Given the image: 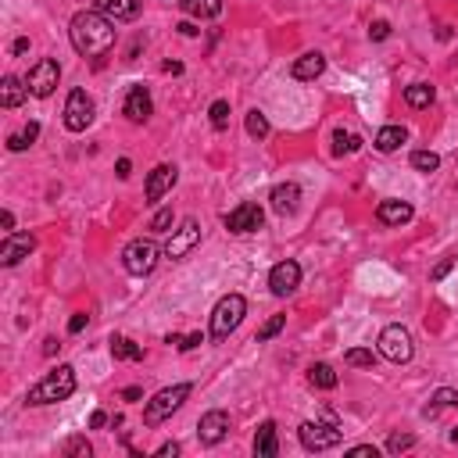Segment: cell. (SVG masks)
<instances>
[{
	"label": "cell",
	"instance_id": "6da1fadb",
	"mask_svg": "<svg viewBox=\"0 0 458 458\" xmlns=\"http://www.w3.org/2000/svg\"><path fill=\"white\" fill-rule=\"evenodd\" d=\"M68 36H72V47L83 54V58H108L111 47H115V22L101 11H79L68 26Z\"/></svg>",
	"mask_w": 458,
	"mask_h": 458
},
{
	"label": "cell",
	"instance_id": "7a4b0ae2",
	"mask_svg": "<svg viewBox=\"0 0 458 458\" xmlns=\"http://www.w3.org/2000/svg\"><path fill=\"white\" fill-rule=\"evenodd\" d=\"M76 394V369L72 365H58V369H51L36 387H29V394H26V404H58V401H65V397H72Z\"/></svg>",
	"mask_w": 458,
	"mask_h": 458
},
{
	"label": "cell",
	"instance_id": "3957f363",
	"mask_svg": "<svg viewBox=\"0 0 458 458\" xmlns=\"http://www.w3.org/2000/svg\"><path fill=\"white\" fill-rule=\"evenodd\" d=\"M244 315H248V301L240 294H225L211 312V340H225L244 322Z\"/></svg>",
	"mask_w": 458,
	"mask_h": 458
},
{
	"label": "cell",
	"instance_id": "277c9868",
	"mask_svg": "<svg viewBox=\"0 0 458 458\" xmlns=\"http://www.w3.org/2000/svg\"><path fill=\"white\" fill-rule=\"evenodd\" d=\"M190 383H175V387H165V390H158L147 404H143V422L147 426H158V422H165L172 412H179L183 408V401L190 397Z\"/></svg>",
	"mask_w": 458,
	"mask_h": 458
},
{
	"label": "cell",
	"instance_id": "5b68a950",
	"mask_svg": "<svg viewBox=\"0 0 458 458\" xmlns=\"http://www.w3.org/2000/svg\"><path fill=\"white\" fill-rule=\"evenodd\" d=\"M380 355H383L387 362H394V365H404V362H412V355H415L412 333H408L401 322L387 326V330L380 333Z\"/></svg>",
	"mask_w": 458,
	"mask_h": 458
},
{
	"label": "cell",
	"instance_id": "8992f818",
	"mask_svg": "<svg viewBox=\"0 0 458 458\" xmlns=\"http://www.w3.org/2000/svg\"><path fill=\"white\" fill-rule=\"evenodd\" d=\"M158 244L154 240H133V244H126V251H122V265H126V273L129 276H151L154 273V265H158Z\"/></svg>",
	"mask_w": 458,
	"mask_h": 458
},
{
	"label": "cell",
	"instance_id": "52a82bcc",
	"mask_svg": "<svg viewBox=\"0 0 458 458\" xmlns=\"http://www.w3.org/2000/svg\"><path fill=\"white\" fill-rule=\"evenodd\" d=\"M297 437H301L305 451H330L344 440V429L337 422H301Z\"/></svg>",
	"mask_w": 458,
	"mask_h": 458
},
{
	"label": "cell",
	"instance_id": "ba28073f",
	"mask_svg": "<svg viewBox=\"0 0 458 458\" xmlns=\"http://www.w3.org/2000/svg\"><path fill=\"white\" fill-rule=\"evenodd\" d=\"M58 83H61V65L54 61V58H40L33 68H29V76H26V86H29V93L33 97H51L54 90H58Z\"/></svg>",
	"mask_w": 458,
	"mask_h": 458
},
{
	"label": "cell",
	"instance_id": "9c48e42d",
	"mask_svg": "<svg viewBox=\"0 0 458 458\" xmlns=\"http://www.w3.org/2000/svg\"><path fill=\"white\" fill-rule=\"evenodd\" d=\"M93 122V97L86 90H72L65 101V129L68 133H86V126Z\"/></svg>",
	"mask_w": 458,
	"mask_h": 458
},
{
	"label": "cell",
	"instance_id": "30bf717a",
	"mask_svg": "<svg viewBox=\"0 0 458 458\" xmlns=\"http://www.w3.org/2000/svg\"><path fill=\"white\" fill-rule=\"evenodd\" d=\"M222 222H225L229 233H258V229L265 225V211H262L258 204L244 200V204H237L233 211H225Z\"/></svg>",
	"mask_w": 458,
	"mask_h": 458
},
{
	"label": "cell",
	"instance_id": "8fae6325",
	"mask_svg": "<svg viewBox=\"0 0 458 458\" xmlns=\"http://www.w3.org/2000/svg\"><path fill=\"white\" fill-rule=\"evenodd\" d=\"M197 244H200V225H197V218H186V222L175 229V233L168 237V244H165V258L179 262V258H186Z\"/></svg>",
	"mask_w": 458,
	"mask_h": 458
},
{
	"label": "cell",
	"instance_id": "7c38bea8",
	"mask_svg": "<svg viewBox=\"0 0 458 458\" xmlns=\"http://www.w3.org/2000/svg\"><path fill=\"white\" fill-rule=\"evenodd\" d=\"M301 287V265L297 262H276L273 265V273H269V290L276 294V297H290L294 290Z\"/></svg>",
	"mask_w": 458,
	"mask_h": 458
},
{
	"label": "cell",
	"instance_id": "4fadbf2b",
	"mask_svg": "<svg viewBox=\"0 0 458 458\" xmlns=\"http://www.w3.org/2000/svg\"><path fill=\"white\" fill-rule=\"evenodd\" d=\"M225 433H229V415H225L222 408H211V412H204V415H200V422H197V437H200V444H204V447H218V444L225 440Z\"/></svg>",
	"mask_w": 458,
	"mask_h": 458
},
{
	"label": "cell",
	"instance_id": "5bb4252c",
	"mask_svg": "<svg viewBox=\"0 0 458 458\" xmlns=\"http://www.w3.org/2000/svg\"><path fill=\"white\" fill-rule=\"evenodd\" d=\"M33 248H36V237L33 233H8L4 244H0V265H4V269L19 265L22 258L33 255Z\"/></svg>",
	"mask_w": 458,
	"mask_h": 458
},
{
	"label": "cell",
	"instance_id": "9a60e30c",
	"mask_svg": "<svg viewBox=\"0 0 458 458\" xmlns=\"http://www.w3.org/2000/svg\"><path fill=\"white\" fill-rule=\"evenodd\" d=\"M126 118L129 122H136V126H143L147 118H151V111H154V101H151V93H147V86H140V83H133L129 86V93H126Z\"/></svg>",
	"mask_w": 458,
	"mask_h": 458
},
{
	"label": "cell",
	"instance_id": "2e32d148",
	"mask_svg": "<svg viewBox=\"0 0 458 458\" xmlns=\"http://www.w3.org/2000/svg\"><path fill=\"white\" fill-rule=\"evenodd\" d=\"M175 179H179V168H175V165H158V168L147 175V190H143V193H147V204H158V200L175 186Z\"/></svg>",
	"mask_w": 458,
	"mask_h": 458
},
{
	"label": "cell",
	"instance_id": "e0dca14e",
	"mask_svg": "<svg viewBox=\"0 0 458 458\" xmlns=\"http://www.w3.org/2000/svg\"><path fill=\"white\" fill-rule=\"evenodd\" d=\"M412 215H415V208L408 200H397V197H387L376 204V218L383 225H404V222H412Z\"/></svg>",
	"mask_w": 458,
	"mask_h": 458
},
{
	"label": "cell",
	"instance_id": "ac0fdd59",
	"mask_svg": "<svg viewBox=\"0 0 458 458\" xmlns=\"http://www.w3.org/2000/svg\"><path fill=\"white\" fill-rule=\"evenodd\" d=\"M269 200H273V211L287 218V215H294L297 204H301V186H297V183H280V186H273Z\"/></svg>",
	"mask_w": 458,
	"mask_h": 458
},
{
	"label": "cell",
	"instance_id": "d6986e66",
	"mask_svg": "<svg viewBox=\"0 0 458 458\" xmlns=\"http://www.w3.org/2000/svg\"><path fill=\"white\" fill-rule=\"evenodd\" d=\"M326 72V58L319 54V51H308V54H301L294 65H290V76L297 79V83H312V79H319Z\"/></svg>",
	"mask_w": 458,
	"mask_h": 458
},
{
	"label": "cell",
	"instance_id": "ffe728a7",
	"mask_svg": "<svg viewBox=\"0 0 458 458\" xmlns=\"http://www.w3.org/2000/svg\"><path fill=\"white\" fill-rule=\"evenodd\" d=\"M93 4L111 22H126V19H136L140 15V0H93Z\"/></svg>",
	"mask_w": 458,
	"mask_h": 458
},
{
	"label": "cell",
	"instance_id": "44dd1931",
	"mask_svg": "<svg viewBox=\"0 0 458 458\" xmlns=\"http://www.w3.org/2000/svg\"><path fill=\"white\" fill-rule=\"evenodd\" d=\"M255 454L258 458H276L280 454V437H276V422L273 419H265L258 426V433H255Z\"/></svg>",
	"mask_w": 458,
	"mask_h": 458
},
{
	"label": "cell",
	"instance_id": "7402d4cb",
	"mask_svg": "<svg viewBox=\"0 0 458 458\" xmlns=\"http://www.w3.org/2000/svg\"><path fill=\"white\" fill-rule=\"evenodd\" d=\"M26 97H29V86L19 76H4V83H0V104H4V108H19Z\"/></svg>",
	"mask_w": 458,
	"mask_h": 458
},
{
	"label": "cell",
	"instance_id": "603a6c76",
	"mask_svg": "<svg viewBox=\"0 0 458 458\" xmlns=\"http://www.w3.org/2000/svg\"><path fill=\"white\" fill-rule=\"evenodd\" d=\"M404 140H408V129H404V126H383V129L376 133V140H372V143H376V151H380V154H394Z\"/></svg>",
	"mask_w": 458,
	"mask_h": 458
},
{
	"label": "cell",
	"instance_id": "cb8c5ba5",
	"mask_svg": "<svg viewBox=\"0 0 458 458\" xmlns=\"http://www.w3.org/2000/svg\"><path fill=\"white\" fill-rule=\"evenodd\" d=\"M179 8L190 15V19H218L222 15V0H179Z\"/></svg>",
	"mask_w": 458,
	"mask_h": 458
},
{
	"label": "cell",
	"instance_id": "d4e9b609",
	"mask_svg": "<svg viewBox=\"0 0 458 458\" xmlns=\"http://www.w3.org/2000/svg\"><path fill=\"white\" fill-rule=\"evenodd\" d=\"M308 383H312L315 390H333V387L340 383V376L333 372V365H326V362H315V365L308 369Z\"/></svg>",
	"mask_w": 458,
	"mask_h": 458
},
{
	"label": "cell",
	"instance_id": "484cf974",
	"mask_svg": "<svg viewBox=\"0 0 458 458\" xmlns=\"http://www.w3.org/2000/svg\"><path fill=\"white\" fill-rule=\"evenodd\" d=\"M433 97H437V90H433L429 83H412V86H404V104H408V108H429Z\"/></svg>",
	"mask_w": 458,
	"mask_h": 458
},
{
	"label": "cell",
	"instance_id": "4316f807",
	"mask_svg": "<svg viewBox=\"0 0 458 458\" xmlns=\"http://www.w3.org/2000/svg\"><path fill=\"white\" fill-rule=\"evenodd\" d=\"M111 355L122 362H143V347L133 344L129 337H111Z\"/></svg>",
	"mask_w": 458,
	"mask_h": 458
},
{
	"label": "cell",
	"instance_id": "83f0119b",
	"mask_svg": "<svg viewBox=\"0 0 458 458\" xmlns=\"http://www.w3.org/2000/svg\"><path fill=\"white\" fill-rule=\"evenodd\" d=\"M36 136H40V122H29L22 133L8 136V151H11V154H22L26 147H33V143H36Z\"/></svg>",
	"mask_w": 458,
	"mask_h": 458
},
{
	"label": "cell",
	"instance_id": "f1b7e54d",
	"mask_svg": "<svg viewBox=\"0 0 458 458\" xmlns=\"http://www.w3.org/2000/svg\"><path fill=\"white\" fill-rule=\"evenodd\" d=\"M244 129H248V136H251V140H265L273 126H269L265 111H258V108H255V111H248V118H244Z\"/></svg>",
	"mask_w": 458,
	"mask_h": 458
},
{
	"label": "cell",
	"instance_id": "f546056e",
	"mask_svg": "<svg viewBox=\"0 0 458 458\" xmlns=\"http://www.w3.org/2000/svg\"><path fill=\"white\" fill-rule=\"evenodd\" d=\"M355 151H362V136H358V133L337 129V133H333V154L344 158V154H355Z\"/></svg>",
	"mask_w": 458,
	"mask_h": 458
},
{
	"label": "cell",
	"instance_id": "4dcf8cb0",
	"mask_svg": "<svg viewBox=\"0 0 458 458\" xmlns=\"http://www.w3.org/2000/svg\"><path fill=\"white\" fill-rule=\"evenodd\" d=\"M440 408H458V390H451V387H440V390L429 397V404H426V415H437Z\"/></svg>",
	"mask_w": 458,
	"mask_h": 458
},
{
	"label": "cell",
	"instance_id": "1f68e13d",
	"mask_svg": "<svg viewBox=\"0 0 458 458\" xmlns=\"http://www.w3.org/2000/svg\"><path fill=\"white\" fill-rule=\"evenodd\" d=\"M376 358H380V355L369 351V347H351V351L344 355V362H347V365H358V369H372Z\"/></svg>",
	"mask_w": 458,
	"mask_h": 458
},
{
	"label": "cell",
	"instance_id": "d6a6232c",
	"mask_svg": "<svg viewBox=\"0 0 458 458\" xmlns=\"http://www.w3.org/2000/svg\"><path fill=\"white\" fill-rule=\"evenodd\" d=\"M412 168L415 172H437L440 168V158L433 151H412Z\"/></svg>",
	"mask_w": 458,
	"mask_h": 458
},
{
	"label": "cell",
	"instance_id": "836d02e7",
	"mask_svg": "<svg viewBox=\"0 0 458 458\" xmlns=\"http://www.w3.org/2000/svg\"><path fill=\"white\" fill-rule=\"evenodd\" d=\"M61 451H65L68 458H90V454H93V447H90L86 437H68V440L61 444Z\"/></svg>",
	"mask_w": 458,
	"mask_h": 458
},
{
	"label": "cell",
	"instance_id": "e575fe53",
	"mask_svg": "<svg viewBox=\"0 0 458 458\" xmlns=\"http://www.w3.org/2000/svg\"><path fill=\"white\" fill-rule=\"evenodd\" d=\"M287 330V315H273L262 330H258V344H265V340H273V337H280Z\"/></svg>",
	"mask_w": 458,
	"mask_h": 458
},
{
	"label": "cell",
	"instance_id": "d590c367",
	"mask_svg": "<svg viewBox=\"0 0 458 458\" xmlns=\"http://www.w3.org/2000/svg\"><path fill=\"white\" fill-rule=\"evenodd\" d=\"M208 118H211L215 129H225V126H229V101H215V104L208 108Z\"/></svg>",
	"mask_w": 458,
	"mask_h": 458
},
{
	"label": "cell",
	"instance_id": "8d00e7d4",
	"mask_svg": "<svg viewBox=\"0 0 458 458\" xmlns=\"http://www.w3.org/2000/svg\"><path fill=\"white\" fill-rule=\"evenodd\" d=\"M408 447H415V437L412 433H390L387 437V454H401Z\"/></svg>",
	"mask_w": 458,
	"mask_h": 458
},
{
	"label": "cell",
	"instance_id": "74e56055",
	"mask_svg": "<svg viewBox=\"0 0 458 458\" xmlns=\"http://www.w3.org/2000/svg\"><path fill=\"white\" fill-rule=\"evenodd\" d=\"M454 265H458V258H454V255H447V258H440V262H437V265L429 269V283H440V280H444V276H447V273H451Z\"/></svg>",
	"mask_w": 458,
	"mask_h": 458
},
{
	"label": "cell",
	"instance_id": "f35d334b",
	"mask_svg": "<svg viewBox=\"0 0 458 458\" xmlns=\"http://www.w3.org/2000/svg\"><path fill=\"white\" fill-rule=\"evenodd\" d=\"M172 222H175L172 208H161V211L151 218V229H154V233H168V229H172Z\"/></svg>",
	"mask_w": 458,
	"mask_h": 458
},
{
	"label": "cell",
	"instance_id": "ab89813d",
	"mask_svg": "<svg viewBox=\"0 0 458 458\" xmlns=\"http://www.w3.org/2000/svg\"><path fill=\"white\" fill-rule=\"evenodd\" d=\"M387 36H390V22L376 19V22L369 26V40H387Z\"/></svg>",
	"mask_w": 458,
	"mask_h": 458
},
{
	"label": "cell",
	"instance_id": "60d3db41",
	"mask_svg": "<svg viewBox=\"0 0 458 458\" xmlns=\"http://www.w3.org/2000/svg\"><path fill=\"white\" fill-rule=\"evenodd\" d=\"M86 322H90V315H86V312H76V315L68 319V333H83Z\"/></svg>",
	"mask_w": 458,
	"mask_h": 458
},
{
	"label": "cell",
	"instance_id": "b9f144b4",
	"mask_svg": "<svg viewBox=\"0 0 458 458\" xmlns=\"http://www.w3.org/2000/svg\"><path fill=\"white\" fill-rule=\"evenodd\" d=\"M347 454H351V458H380V451H376L372 444H358V447H351Z\"/></svg>",
	"mask_w": 458,
	"mask_h": 458
},
{
	"label": "cell",
	"instance_id": "7bdbcfd3",
	"mask_svg": "<svg viewBox=\"0 0 458 458\" xmlns=\"http://www.w3.org/2000/svg\"><path fill=\"white\" fill-rule=\"evenodd\" d=\"M200 344H204V333H190V337H183L179 351H193V347H200Z\"/></svg>",
	"mask_w": 458,
	"mask_h": 458
},
{
	"label": "cell",
	"instance_id": "ee69618b",
	"mask_svg": "<svg viewBox=\"0 0 458 458\" xmlns=\"http://www.w3.org/2000/svg\"><path fill=\"white\" fill-rule=\"evenodd\" d=\"M179 451H183V447H179L175 440H168V444H161V447H158V458H175Z\"/></svg>",
	"mask_w": 458,
	"mask_h": 458
},
{
	"label": "cell",
	"instance_id": "f6af8a7d",
	"mask_svg": "<svg viewBox=\"0 0 458 458\" xmlns=\"http://www.w3.org/2000/svg\"><path fill=\"white\" fill-rule=\"evenodd\" d=\"M129 172H133V161H129V158H118V165H115V175H118V179H129Z\"/></svg>",
	"mask_w": 458,
	"mask_h": 458
},
{
	"label": "cell",
	"instance_id": "bcb514c9",
	"mask_svg": "<svg viewBox=\"0 0 458 458\" xmlns=\"http://www.w3.org/2000/svg\"><path fill=\"white\" fill-rule=\"evenodd\" d=\"M108 422H111V419H108V412H93V415H90V429H104Z\"/></svg>",
	"mask_w": 458,
	"mask_h": 458
},
{
	"label": "cell",
	"instance_id": "7dc6e473",
	"mask_svg": "<svg viewBox=\"0 0 458 458\" xmlns=\"http://www.w3.org/2000/svg\"><path fill=\"white\" fill-rule=\"evenodd\" d=\"M0 225H4V233H15V215L11 211H0Z\"/></svg>",
	"mask_w": 458,
	"mask_h": 458
},
{
	"label": "cell",
	"instance_id": "c3c4849f",
	"mask_svg": "<svg viewBox=\"0 0 458 458\" xmlns=\"http://www.w3.org/2000/svg\"><path fill=\"white\" fill-rule=\"evenodd\" d=\"M58 347H61V344H58V337H47V340H44V355H47V358H51Z\"/></svg>",
	"mask_w": 458,
	"mask_h": 458
},
{
	"label": "cell",
	"instance_id": "681fc988",
	"mask_svg": "<svg viewBox=\"0 0 458 458\" xmlns=\"http://www.w3.org/2000/svg\"><path fill=\"white\" fill-rule=\"evenodd\" d=\"M122 397H126V401H140V397H143V390H140V387H126V390H122Z\"/></svg>",
	"mask_w": 458,
	"mask_h": 458
},
{
	"label": "cell",
	"instance_id": "f907efd6",
	"mask_svg": "<svg viewBox=\"0 0 458 458\" xmlns=\"http://www.w3.org/2000/svg\"><path fill=\"white\" fill-rule=\"evenodd\" d=\"M175 29H179L183 36H197V33H200V29H197V26H190V22H183V26H175Z\"/></svg>",
	"mask_w": 458,
	"mask_h": 458
},
{
	"label": "cell",
	"instance_id": "816d5d0a",
	"mask_svg": "<svg viewBox=\"0 0 458 458\" xmlns=\"http://www.w3.org/2000/svg\"><path fill=\"white\" fill-rule=\"evenodd\" d=\"M11 51H15V54H26V51H29V40H26V36H19V40H15V47H11Z\"/></svg>",
	"mask_w": 458,
	"mask_h": 458
},
{
	"label": "cell",
	"instance_id": "f5cc1de1",
	"mask_svg": "<svg viewBox=\"0 0 458 458\" xmlns=\"http://www.w3.org/2000/svg\"><path fill=\"white\" fill-rule=\"evenodd\" d=\"M165 72H172V76H179V72H183V65H179V61H165Z\"/></svg>",
	"mask_w": 458,
	"mask_h": 458
},
{
	"label": "cell",
	"instance_id": "db71d44e",
	"mask_svg": "<svg viewBox=\"0 0 458 458\" xmlns=\"http://www.w3.org/2000/svg\"><path fill=\"white\" fill-rule=\"evenodd\" d=\"M451 444H458V426H454V429H451Z\"/></svg>",
	"mask_w": 458,
	"mask_h": 458
}]
</instances>
